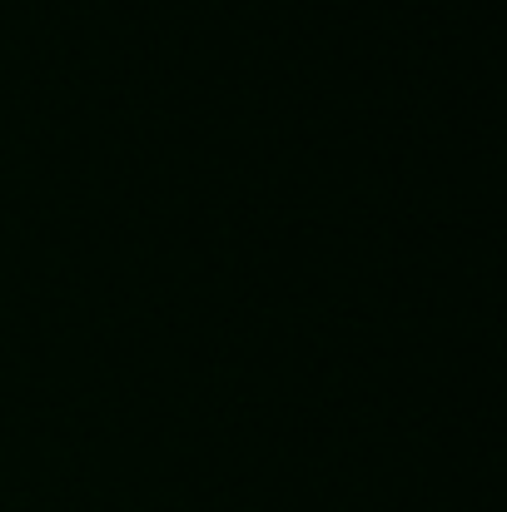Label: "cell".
Instances as JSON below:
<instances>
[]
</instances>
